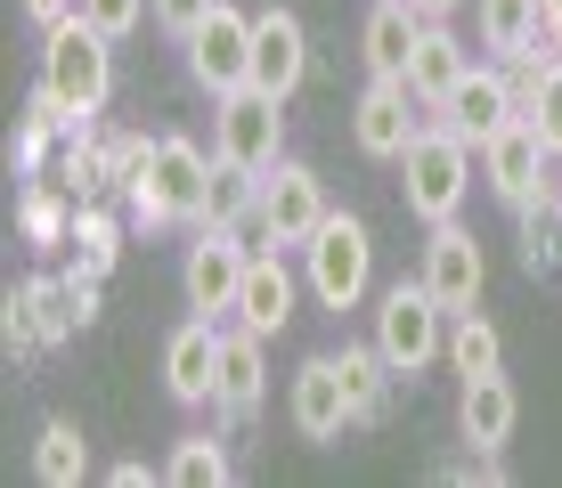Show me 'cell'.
<instances>
[{"mask_svg":"<svg viewBox=\"0 0 562 488\" xmlns=\"http://www.w3.org/2000/svg\"><path fill=\"white\" fill-rule=\"evenodd\" d=\"M114 90V42L99 25H82V16H66V25H49L42 42V106L49 123H90V114L106 106Z\"/></svg>","mask_w":562,"mask_h":488,"instance_id":"1","label":"cell"},{"mask_svg":"<svg viewBox=\"0 0 562 488\" xmlns=\"http://www.w3.org/2000/svg\"><path fill=\"white\" fill-rule=\"evenodd\" d=\"M131 212L155 228H171V220H188V228H204V188H212V163H204V147L196 139H180V130H164V139H147V163L131 171Z\"/></svg>","mask_w":562,"mask_h":488,"instance_id":"2","label":"cell"},{"mask_svg":"<svg viewBox=\"0 0 562 488\" xmlns=\"http://www.w3.org/2000/svg\"><path fill=\"white\" fill-rule=\"evenodd\" d=\"M400 188H408V212H416L424 228L457 220V212H464V188H473V147H464L449 123H440V130H416L408 155H400Z\"/></svg>","mask_w":562,"mask_h":488,"instance_id":"3","label":"cell"},{"mask_svg":"<svg viewBox=\"0 0 562 488\" xmlns=\"http://www.w3.org/2000/svg\"><path fill=\"white\" fill-rule=\"evenodd\" d=\"M440 318H449V309L432 302V285H424V277L416 285H392L375 302V350L392 359V375H424V366L449 350V326H440Z\"/></svg>","mask_w":562,"mask_h":488,"instance_id":"4","label":"cell"},{"mask_svg":"<svg viewBox=\"0 0 562 488\" xmlns=\"http://www.w3.org/2000/svg\"><path fill=\"white\" fill-rule=\"evenodd\" d=\"M302 269H310V293H318L326 309H359L367 277H375V245H367V228L351 212H326L318 237L302 245Z\"/></svg>","mask_w":562,"mask_h":488,"instance_id":"5","label":"cell"},{"mask_svg":"<svg viewBox=\"0 0 562 488\" xmlns=\"http://www.w3.org/2000/svg\"><path fill=\"white\" fill-rule=\"evenodd\" d=\"M278 106H285V98L261 90V82L228 90L221 106H212V155H221V163H245V171H269L278 147H285V114Z\"/></svg>","mask_w":562,"mask_h":488,"instance_id":"6","label":"cell"},{"mask_svg":"<svg viewBox=\"0 0 562 488\" xmlns=\"http://www.w3.org/2000/svg\"><path fill=\"white\" fill-rule=\"evenodd\" d=\"M245 269H254V245H245V228H196V245H188V269H180L188 309H204V318L237 309Z\"/></svg>","mask_w":562,"mask_h":488,"instance_id":"7","label":"cell"},{"mask_svg":"<svg viewBox=\"0 0 562 488\" xmlns=\"http://www.w3.org/2000/svg\"><path fill=\"white\" fill-rule=\"evenodd\" d=\"M188 66H196V82H204L212 98L245 90V82H254V16L221 0V9H212L196 33H188Z\"/></svg>","mask_w":562,"mask_h":488,"instance_id":"8","label":"cell"},{"mask_svg":"<svg viewBox=\"0 0 562 488\" xmlns=\"http://www.w3.org/2000/svg\"><path fill=\"white\" fill-rule=\"evenodd\" d=\"M318 220H326L318 171L278 155V163L261 171V237H269V245H310V237H318Z\"/></svg>","mask_w":562,"mask_h":488,"instance_id":"9","label":"cell"},{"mask_svg":"<svg viewBox=\"0 0 562 488\" xmlns=\"http://www.w3.org/2000/svg\"><path fill=\"white\" fill-rule=\"evenodd\" d=\"M481 163H490V188L506 195L514 212H530V204H554V155H547V139H538L530 123H506L490 147H481Z\"/></svg>","mask_w":562,"mask_h":488,"instance_id":"10","label":"cell"},{"mask_svg":"<svg viewBox=\"0 0 562 488\" xmlns=\"http://www.w3.org/2000/svg\"><path fill=\"white\" fill-rule=\"evenodd\" d=\"M285 416H294L302 440H342V423H359L351 383H342V359H310L294 390H285Z\"/></svg>","mask_w":562,"mask_h":488,"instance_id":"11","label":"cell"},{"mask_svg":"<svg viewBox=\"0 0 562 488\" xmlns=\"http://www.w3.org/2000/svg\"><path fill=\"white\" fill-rule=\"evenodd\" d=\"M432 114H440V123L457 130L464 147H490L497 130H506V123H521V98H514L506 82H497V73H481V66H473V73H464V82H457L449 98H440Z\"/></svg>","mask_w":562,"mask_h":488,"instance_id":"12","label":"cell"},{"mask_svg":"<svg viewBox=\"0 0 562 488\" xmlns=\"http://www.w3.org/2000/svg\"><path fill=\"white\" fill-rule=\"evenodd\" d=\"M481 277H490L481 245L464 237L457 220H440V228H432V245H424V285H432V302L457 318V309H473V302H481Z\"/></svg>","mask_w":562,"mask_h":488,"instance_id":"13","label":"cell"},{"mask_svg":"<svg viewBox=\"0 0 562 488\" xmlns=\"http://www.w3.org/2000/svg\"><path fill=\"white\" fill-rule=\"evenodd\" d=\"M408 106H424L408 82H367L359 114H351L359 155H375V163H400V155H408V139H416V114H408Z\"/></svg>","mask_w":562,"mask_h":488,"instance_id":"14","label":"cell"},{"mask_svg":"<svg viewBox=\"0 0 562 488\" xmlns=\"http://www.w3.org/2000/svg\"><path fill=\"white\" fill-rule=\"evenodd\" d=\"M212 383H221V326L196 309V318H188L180 334L164 342V390H171L180 407H204Z\"/></svg>","mask_w":562,"mask_h":488,"instance_id":"15","label":"cell"},{"mask_svg":"<svg viewBox=\"0 0 562 488\" xmlns=\"http://www.w3.org/2000/svg\"><path fill=\"white\" fill-rule=\"evenodd\" d=\"M302 73H310V33H302V16H294V9H261V16H254V82L278 90V98H294Z\"/></svg>","mask_w":562,"mask_h":488,"instance_id":"16","label":"cell"},{"mask_svg":"<svg viewBox=\"0 0 562 488\" xmlns=\"http://www.w3.org/2000/svg\"><path fill=\"white\" fill-rule=\"evenodd\" d=\"M416 42H424V9H408V0H375V16H367V33H359L367 73H375V82H408Z\"/></svg>","mask_w":562,"mask_h":488,"instance_id":"17","label":"cell"},{"mask_svg":"<svg viewBox=\"0 0 562 488\" xmlns=\"http://www.w3.org/2000/svg\"><path fill=\"white\" fill-rule=\"evenodd\" d=\"M261 342H269V334H254V326L221 334V383H212V407H221V416H254V407H261V390H269Z\"/></svg>","mask_w":562,"mask_h":488,"instance_id":"18","label":"cell"},{"mask_svg":"<svg viewBox=\"0 0 562 488\" xmlns=\"http://www.w3.org/2000/svg\"><path fill=\"white\" fill-rule=\"evenodd\" d=\"M514 416H521V399H514V383H506V375H481V383H464L457 423H464V440H473V456H497V447L514 440Z\"/></svg>","mask_w":562,"mask_h":488,"instance_id":"19","label":"cell"},{"mask_svg":"<svg viewBox=\"0 0 562 488\" xmlns=\"http://www.w3.org/2000/svg\"><path fill=\"white\" fill-rule=\"evenodd\" d=\"M464 73H473L464 42H457L449 25H440V16H424V42H416V57H408V90L424 98V106H440V98H449Z\"/></svg>","mask_w":562,"mask_h":488,"instance_id":"20","label":"cell"},{"mask_svg":"<svg viewBox=\"0 0 562 488\" xmlns=\"http://www.w3.org/2000/svg\"><path fill=\"white\" fill-rule=\"evenodd\" d=\"M285 318H294V277H285L278 252H254L245 293H237V326H254V334H285Z\"/></svg>","mask_w":562,"mask_h":488,"instance_id":"21","label":"cell"},{"mask_svg":"<svg viewBox=\"0 0 562 488\" xmlns=\"http://www.w3.org/2000/svg\"><path fill=\"white\" fill-rule=\"evenodd\" d=\"M538 42H547V0H481V49L538 66Z\"/></svg>","mask_w":562,"mask_h":488,"instance_id":"22","label":"cell"},{"mask_svg":"<svg viewBox=\"0 0 562 488\" xmlns=\"http://www.w3.org/2000/svg\"><path fill=\"white\" fill-rule=\"evenodd\" d=\"M33 480L42 488H82L90 480V440L74 432V423H42V440H33Z\"/></svg>","mask_w":562,"mask_h":488,"instance_id":"23","label":"cell"},{"mask_svg":"<svg viewBox=\"0 0 562 488\" xmlns=\"http://www.w3.org/2000/svg\"><path fill=\"white\" fill-rule=\"evenodd\" d=\"M514 98H521V123H530L538 139H547V155L562 163V57H547V66H538Z\"/></svg>","mask_w":562,"mask_h":488,"instance_id":"24","label":"cell"},{"mask_svg":"<svg viewBox=\"0 0 562 488\" xmlns=\"http://www.w3.org/2000/svg\"><path fill=\"white\" fill-rule=\"evenodd\" d=\"M449 366H457L464 383L497 375V366H506V342H497V326L473 318V309H457V326H449Z\"/></svg>","mask_w":562,"mask_h":488,"instance_id":"25","label":"cell"},{"mask_svg":"<svg viewBox=\"0 0 562 488\" xmlns=\"http://www.w3.org/2000/svg\"><path fill=\"white\" fill-rule=\"evenodd\" d=\"M25 293H33V309H42V334H49V342H66L74 326L90 318V293L74 285V277H33Z\"/></svg>","mask_w":562,"mask_h":488,"instance_id":"26","label":"cell"},{"mask_svg":"<svg viewBox=\"0 0 562 488\" xmlns=\"http://www.w3.org/2000/svg\"><path fill=\"white\" fill-rule=\"evenodd\" d=\"M164 480H180V488H221V480H228V447L212 440V432L180 440V447H171V464H164Z\"/></svg>","mask_w":562,"mask_h":488,"instance_id":"27","label":"cell"},{"mask_svg":"<svg viewBox=\"0 0 562 488\" xmlns=\"http://www.w3.org/2000/svg\"><path fill=\"white\" fill-rule=\"evenodd\" d=\"M383 375H392V359H383L375 342H367V350H342V383H351V407H359V423L383 407Z\"/></svg>","mask_w":562,"mask_h":488,"instance_id":"28","label":"cell"},{"mask_svg":"<svg viewBox=\"0 0 562 488\" xmlns=\"http://www.w3.org/2000/svg\"><path fill=\"white\" fill-rule=\"evenodd\" d=\"M74 16H82V25H99L106 42H123V33L147 16V0H74Z\"/></svg>","mask_w":562,"mask_h":488,"instance_id":"29","label":"cell"},{"mask_svg":"<svg viewBox=\"0 0 562 488\" xmlns=\"http://www.w3.org/2000/svg\"><path fill=\"white\" fill-rule=\"evenodd\" d=\"M0 334H9V350L25 359V350H42V309H33V293H9V309H0Z\"/></svg>","mask_w":562,"mask_h":488,"instance_id":"30","label":"cell"},{"mask_svg":"<svg viewBox=\"0 0 562 488\" xmlns=\"http://www.w3.org/2000/svg\"><path fill=\"white\" fill-rule=\"evenodd\" d=\"M212 9H221V0H147V16H155L164 33H171V42H188V33H196Z\"/></svg>","mask_w":562,"mask_h":488,"instance_id":"31","label":"cell"},{"mask_svg":"<svg viewBox=\"0 0 562 488\" xmlns=\"http://www.w3.org/2000/svg\"><path fill=\"white\" fill-rule=\"evenodd\" d=\"M25 16L49 33V25H66V16H74V0H25Z\"/></svg>","mask_w":562,"mask_h":488,"instance_id":"32","label":"cell"},{"mask_svg":"<svg viewBox=\"0 0 562 488\" xmlns=\"http://www.w3.org/2000/svg\"><path fill=\"white\" fill-rule=\"evenodd\" d=\"M547 49L562 57V0H547Z\"/></svg>","mask_w":562,"mask_h":488,"instance_id":"33","label":"cell"},{"mask_svg":"<svg viewBox=\"0 0 562 488\" xmlns=\"http://www.w3.org/2000/svg\"><path fill=\"white\" fill-rule=\"evenodd\" d=\"M408 9H424V16H449V9H457V0H408Z\"/></svg>","mask_w":562,"mask_h":488,"instance_id":"34","label":"cell"}]
</instances>
